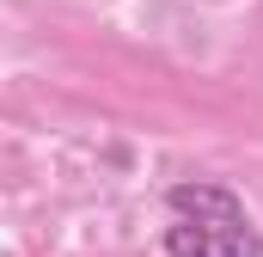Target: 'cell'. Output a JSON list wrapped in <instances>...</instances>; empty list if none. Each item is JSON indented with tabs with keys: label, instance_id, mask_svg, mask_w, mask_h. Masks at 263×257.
Wrapping results in <instances>:
<instances>
[{
	"label": "cell",
	"instance_id": "6da1fadb",
	"mask_svg": "<svg viewBox=\"0 0 263 257\" xmlns=\"http://www.w3.org/2000/svg\"><path fill=\"white\" fill-rule=\"evenodd\" d=\"M165 257H263V233L251 214H172Z\"/></svg>",
	"mask_w": 263,
	"mask_h": 257
},
{
	"label": "cell",
	"instance_id": "7a4b0ae2",
	"mask_svg": "<svg viewBox=\"0 0 263 257\" xmlns=\"http://www.w3.org/2000/svg\"><path fill=\"white\" fill-rule=\"evenodd\" d=\"M172 214H239L245 202L227 190V184H208V178H196V184H172Z\"/></svg>",
	"mask_w": 263,
	"mask_h": 257
}]
</instances>
